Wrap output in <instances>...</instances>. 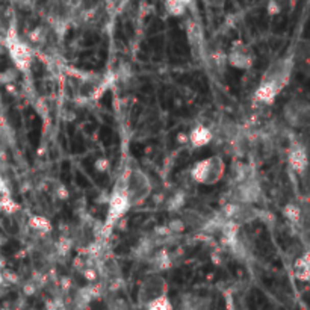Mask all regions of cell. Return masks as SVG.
Instances as JSON below:
<instances>
[{
  "label": "cell",
  "instance_id": "9a60e30c",
  "mask_svg": "<svg viewBox=\"0 0 310 310\" xmlns=\"http://www.w3.org/2000/svg\"><path fill=\"white\" fill-rule=\"evenodd\" d=\"M0 210L6 217H11V215H15L20 210V206H18V203L15 200L11 198V195L3 194L0 197Z\"/></svg>",
  "mask_w": 310,
  "mask_h": 310
},
{
  "label": "cell",
  "instance_id": "d4e9b609",
  "mask_svg": "<svg viewBox=\"0 0 310 310\" xmlns=\"http://www.w3.org/2000/svg\"><path fill=\"white\" fill-rule=\"evenodd\" d=\"M82 274H83V277H85L88 281H96V280H97V270L92 268V267H85V268L82 270Z\"/></svg>",
  "mask_w": 310,
  "mask_h": 310
},
{
  "label": "cell",
  "instance_id": "4316f807",
  "mask_svg": "<svg viewBox=\"0 0 310 310\" xmlns=\"http://www.w3.org/2000/svg\"><path fill=\"white\" fill-rule=\"evenodd\" d=\"M280 11H281L280 3L277 0H270V3H268V14L270 15H277V14H280Z\"/></svg>",
  "mask_w": 310,
  "mask_h": 310
},
{
  "label": "cell",
  "instance_id": "ffe728a7",
  "mask_svg": "<svg viewBox=\"0 0 310 310\" xmlns=\"http://www.w3.org/2000/svg\"><path fill=\"white\" fill-rule=\"evenodd\" d=\"M185 200H186V197H185L183 193H177V194H174L170 200H168V204H166L168 210H171V212L179 210V209L185 204Z\"/></svg>",
  "mask_w": 310,
  "mask_h": 310
},
{
  "label": "cell",
  "instance_id": "f546056e",
  "mask_svg": "<svg viewBox=\"0 0 310 310\" xmlns=\"http://www.w3.org/2000/svg\"><path fill=\"white\" fill-rule=\"evenodd\" d=\"M180 310H203V309H200V307H197V306L189 304V306H182V309Z\"/></svg>",
  "mask_w": 310,
  "mask_h": 310
},
{
  "label": "cell",
  "instance_id": "ba28073f",
  "mask_svg": "<svg viewBox=\"0 0 310 310\" xmlns=\"http://www.w3.org/2000/svg\"><path fill=\"white\" fill-rule=\"evenodd\" d=\"M226 59H227V64L233 68L247 71V70L253 68L254 62H256V55H254V50L248 44L237 41V42H233L232 49L226 55Z\"/></svg>",
  "mask_w": 310,
  "mask_h": 310
},
{
  "label": "cell",
  "instance_id": "d6986e66",
  "mask_svg": "<svg viewBox=\"0 0 310 310\" xmlns=\"http://www.w3.org/2000/svg\"><path fill=\"white\" fill-rule=\"evenodd\" d=\"M283 215L292 224H298L301 221V209H300V206H297L294 203H289L283 207Z\"/></svg>",
  "mask_w": 310,
  "mask_h": 310
},
{
  "label": "cell",
  "instance_id": "2e32d148",
  "mask_svg": "<svg viewBox=\"0 0 310 310\" xmlns=\"http://www.w3.org/2000/svg\"><path fill=\"white\" fill-rule=\"evenodd\" d=\"M29 227L38 233H49L52 230L50 221H49L45 217H42V215H34V217H31V220H29Z\"/></svg>",
  "mask_w": 310,
  "mask_h": 310
},
{
  "label": "cell",
  "instance_id": "f1b7e54d",
  "mask_svg": "<svg viewBox=\"0 0 310 310\" xmlns=\"http://www.w3.org/2000/svg\"><path fill=\"white\" fill-rule=\"evenodd\" d=\"M56 195H58V197H59L61 200H65V198L68 197V191H67V189H65L64 186H61V188H59V189L56 191Z\"/></svg>",
  "mask_w": 310,
  "mask_h": 310
},
{
  "label": "cell",
  "instance_id": "4fadbf2b",
  "mask_svg": "<svg viewBox=\"0 0 310 310\" xmlns=\"http://www.w3.org/2000/svg\"><path fill=\"white\" fill-rule=\"evenodd\" d=\"M150 264L156 272H162L171 268L173 260H171V256L165 250H160V251H153L150 254Z\"/></svg>",
  "mask_w": 310,
  "mask_h": 310
},
{
  "label": "cell",
  "instance_id": "5bb4252c",
  "mask_svg": "<svg viewBox=\"0 0 310 310\" xmlns=\"http://www.w3.org/2000/svg\"><path fill=\"white\" fill-rule=\"evenodd\" d=\"M294 274H295V277H297L298 280H301V281H309L310 265L309 254H307V253L295 260V264H294Z\"/></svg>",
  "mask_w": 310,
  "mask_h": 310
},
{
  "label": "cell",
  "instance_id": "44dd1931",
  "mask_svg": "<svg viewBox=\"0 0 310 310\" xmlns=\"http://www.w3.org/2000/svg\"><path fill=\"white\" fill-rule=\"evenodd\" d=\"M188 38L194 44V47H197L198 42L203 39V29H201L197 23H193L191 28L188 29Z\"/></svg>",
  "mask_w": 310,
  "mask_h": 310
},
{
  "label": "cell",
  "instance_id": "e0dca14e",
  "mask_svg": "<svg viewBox=\"0 0 310 310\" xmlns=\"http://www.w3.org/2000/svg\"><path fill=\"white\" fill-rule=\"evenodd\" d=\"M186 5L182 0H165V9L171 17H182L186 12Z\"/></svg>",
  "mask_w": 310,
  "mask_h": 310
},
{
  "label": "cell",
  "instance_id": "83f0119b",
  "mask_svg": "<svg viewBox=\"0 0 310 310\" xmlns=\"http://www.w3.org/2000/svg\"><path fill=\"white\" fill-rule=\"evenodd\" d=\"M209 8H213V9H221L226 3V0H203Z\"/></svg>",
  "mask_w": 310,
  "mask_h": 310
},
{
  "label": "cell",
  "instance_id": "3957f363",
  "mask_svg": "<svg viewBox=\"0 0 310 310\" xmlns=\"http://www.w3.org/2000/svg\"><path fill=\"white\" fill-rule=\"evenodd\" d=\"M123 188L132 207L142 204L153 191L149 176L138 168H133L126 174V177L123 179Z\"/></svg>",
  "mask_w": 310,
  "mask_h": 310
},
{
  "label": "cell",
  "instance_id": "30bf717a",
  "mask_svg": "<svg viewBox=\"0 0 310 310\" xmlns=\"http://www.w3.org/2000/svg\"><path fill=\"white\" fill-rule=\"evenodd\" d=\"M262 189L259 182L254 177H247L242 182H237L234 191H233V201H242V203H250L254 204L260 200Z\"/></svg>",
  "mask_w": 310,
  "mask_h": 310
},
{
  "label": "cell",
  "instance_id": "9c48e42d",
  "mask_svg": "<svg viewBox=\"0 0 310 310\" xmlns=\"http://www.w3.org/2000/svg\"><path fill=\"white\" fill-rule=\"evenodd\" d=\"M132 209L129 198L124 193L123 183L115 186L114 193L109 198V209H108V220H106V227H112L114 224H116V221L120 218H123L129 210Z\"/></svg>",
  "mask_w": 310,
  "mask_h": 310
},
{
  "label": "cell",
  "instance_id": "603a6c76",
  "mask_svg": "<svg viewBox=\"0 0 310 310\" xmlns=\"http://www.w3.org/2000/svg\"><path fill=\"white\" fill-rule=\"evenodd\" d=\"M29 39L34 42V44H41L44 42L45 39V31L42 28H35L31 34H29Z\"/></svg>",
  "mask_w": 310,
  "mask_h": 310
},
{
  "label": "cell",
  "instance_id": "484cf974",
  "mask_svg": "<svg viewBox=\"0 0 310 310\" xmlns=\"http://www.w3.org/2000/svg\"><path fill=\"white\" fill-rule=\"evenodd\" d=\"M23 292H25L28 297L34 295V294L37 292V283H35V281H28V283H25V284H23Z\"/></svg>",
  "mask_w": 310,
  "mask_h": 310
},
{
  "label": "cell",
  "instance_id": "277c9868",
  "mask_svg": "<svg viewBox=\"0 0 310 310\" xmlns=\"http://www.w3.org/2000/svg\"><path fill=\"white\" fill-rule=\"evenodd\" d=\"M5 44L6 49L9 52V56L14 62V65L17 67V70L20 71H29L32 67V61H34V53L29 44H26L23 39H20L15 26H11L6 31V37H5Z\"/></svg>",
  "mask_w": 310,
  "mask_h": 310
},
{
  "label": "cell",
  "instance_id": "7c38bea8",
  "mask_svg": "<svg viewBox=\"0 0 310 310\" xmlns=\"http://www.w3.org/2000/svg\"><path fill=\"white\" fill-rule=\"evenodd\" d=\"M212 141H213V130L209 129V127H206V126H203V124L195 126L194 129L189 132V135H188V142L193 147H195V149L206 147Z\"/></svg>",
  "mask_w": 310,
  "mask_h": 310
},
{
  "label": "cell",
  "instance_id": "52a82bcc",
  "mask_svg": "<svg viewBox=\"0 0 310 310\" xmlns=\"http://www.w3.org/2000/svg\"><path fill=\"white\" fill-rule=\"evenodd\" d=\"M223 213L227 221L236 224L237 227L253 223L254 220L259 218V210L254 207V204L242 203V201H232V203L226 204Z\"/></svg>",
  "mask_w": 310,
  "mask_h": 310
},
{
  "label": "cell",
  "instance_id": "6da1fadb",
  "mask_svg": "<svg viewBox=\"0 0 310 310\" xmlns=\"http://www.w3.org/2000/svg\"><path fill=\"white\" fill-rule=\"evenodd\" d=\"M294 70V62L291 58H281L272 62L267 68L260 85L257 86L254 97L262 105L270 106L275 102L278 94L288 86Z\"/></svg>",
  "mask_w": 310,
  "mask_h": 310
},
{
  "label": "cell",
  "instance_id": "8992f818",
  "mask_svg": "<svg viewBox=\"0 0 310 310\" xmlns=\"http://www.w3.org/2000/svg\"><path fill=\"white\" fill-rule=\"evenodd\" d=\"M168 292V283L160 274H150L147 275L141 284H139V292H138V301L141 306H146L149 301L155 300L157 297L166 295Z\"/></svg>",
  "mask_w": 310,
  "mask_h": 310
},
{
  "label": "cell",
  "instance_id": "4dcf8cb0",
  "mask_svg": "<svg viewBox=\"0 0 310 310\" xmlns=\"http://www.w3.org/2000/svg\"><path fill=\"white\" fill-rule=\"evenodd\" d=\"M182 2H183V3H185L186 6H189V5H193V3H194L195 0H182Z\"/></svg>",
  "mask_w": 310,
  "mask_h": 310
},
{
  "label": "cell",
  "instance_id": "7a4b0ae2",
  "mask_svg": "<svg viewBox=\"0 0 310 310\" xmlns=\"http://www.w3.org/2000/svg\"><path fill=\"white\" fill-rule=\"evenodd\" d=\"M226 162L221 156H209L195 162L191 168V179L203 186H213L224 177Z\"/></svg>",
  "mask_w": 310,
  "mask_h": 310
},
{
  "label": "cell",
  "instance_id": "ac0fdd59",
  "mask_svg": "<svg viewBox=\"0 0 310 310\" xmlns=\"http://www.w3.org/2000/svg\"><path fill=\"white\" fill-rule=\"evenodd\" d=\"M144 307H146V310H174L170 298L166 295L157 297L155 300L149 301Z\"/></svg>",
  "mask_w": 310,
  "mask_h": 310
},
{
  "label": "cell",
  "instance_id": "cb8c5ba5",
  "mask_svg": "<svg viewBox=\"0 0 310 310\" xmlns=\"http://www.w3.org/2000/svg\"><path fill=\"white\" fill-rule=\"evenodd\" d=\"M94 168L99 171V173H106L109 170V160L105 159V157H100L94 162Z\"/></svg>",
  "mask_w": 310,
  "mask_h": 310
},
{
  "label": "cell",
  "instance_id": "7402d4cb",
  "mask_svg": "<svg viewBox=\"0 0 310 310\" xmlns=\"http://www.w3.org/2000/svg\"><path fill=\"white\" fill-rule=\"evenodd\" d=\"M166 229L171 233H182L185 232L186 224H185V221L182 220V217H180V218H173V220L166 224Z\"/></svg>",
  "mask_w": 310,
  "mask_h": 310
},
{
  "label": "cell",
  "instance_id": "8fae6325",
  "mask_svg": "<svg viewBox=\"0 0 310 310\" xmlns=\"http://www.w3.org/2000/svg\"><path fill=\"white\" fill-rule=\"evenodd\" d=\"M288 162L289 166L297 173L303 174L307 170V152L301 144H294L288 152Z\"/></svg>",
  "mask_w": 310,
  "mask_h": 310
},
{
  "label": "cell",
  "instance_id": "5b68a950",
  "mask_svg": "<svg viewBox=\"0 0 310 310\" xmlns=\"http://www.w3.org/2000/svg\"><path fill=\"white\" fill-rule=\"evenodd\" d=\"M284 121L295 129H303L309 124L310 106L304 99H292L283 108Z\"/></svg>",
  "mask_w": 310,
  "mask_h": 310
}]
</instances>
